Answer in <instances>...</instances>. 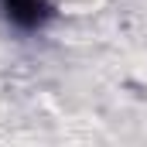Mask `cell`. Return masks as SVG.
I'll return each mask as SVG.
<instances>
[{
  "instance_id": "obj_1",
  "label": "cell",
  "mask_w": 147,
  "mask_h": 147,
  "mask_svg": "<svg viewBox=\"0 0 147 147\" xmlns=\"http://www.w3.org/2000/svg\"><path fill=\"white\" fill-rule=\"evenodd\" d=\"M0 10L10 24L24 28V31H34L45 24L48 17V3L45 0H0Z\"/></svg>"
}]
</instances>
